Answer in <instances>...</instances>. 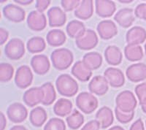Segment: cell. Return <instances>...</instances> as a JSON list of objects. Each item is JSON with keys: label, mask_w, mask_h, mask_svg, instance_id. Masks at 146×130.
<instances>
[{"label": "cell", "mask_w": 146, "mask_h": 130, "mask_svg": "<svg viewBox=\"0 0 146 130\" xmlns=\"http://www.w3.org/2000/svg\"><path fill=\"white\" fill-rule=\"evenodd\" d=\"M96 13L102 18L111 17L116 10L115 4L110 0H96L95 1Z\"/></svg>", "instance_id": "19"}, {"label": "cell", "mask_w": 146, "mask_h": 130, "mask_svg": "<svg viewBox=\"0 0 146 130\" xmlns=\"http://www.w3.org/2000/svg\"><path fill=\"white\" fill-rule=\"evenodd\" d=\"M10 130H28L25 127L21 125H15L12 127Z\"/></svg>", "instance_id": "46"}, {"label": "cell", "mask_w": 146, "mask_h": 130, "mask_svg": "<svg viewBox=\"0 0 146 130\" xmlns=\"http://www.w3.org/2000/svg\"><path fill=\"white\" fill-rule=\"evenodd\" d=\"M7 124V120L5 118V115L2 112L0 113V130H5Z\"/></svg>", "instance_id": "44"}, {"label": "cell", "mask_w": 146, "mask_h": 130, "mask_svg": "<svg viewBox=\"0 0 146 130\" xmlns=\"http://www.w3.org/2000/svg\"><path fill=\"white\" fill-rule=\"evenodd\" d=\"M33 73L27 65H22L18 67L15 75V83L16 86L25 89L32 84Z\"/></svg>", "instance_id": "6"}, {"label": "cell", "mask_w": 146, "mask_h": 130, "mask_svg": "<svg viewBox=\"0 0 146 130\" xmlns=\"http://www.w3.org/2000/svg\"><path fill=\"white\" fill-rule=\"evenodd\" d=\"M44 99V91L42 87H33L26 91L23 94L24 103L30 107L42 103Z\"/></svg>", "instance_id": "10"}, {"label": "cell", "mask_w": 146, "mask_h": 130, "mask_svg": "<svg viewBox=\"0 0 146 130\" xmlns=\"http://www.w3.org/2000/svg\"><path fill=\"white\" fill-rule=\"evenodd\" d=\"M48 23L50 27H60L64 25L66 21V15L59 7H53L48 11Z\"/></svg>", "instance_id": "17"}, {"label": "cell", "mask_w": 146, "mask_h": 130, "mask_svg": "<svg viewBox=\"0 0 146 130\" xmlns=\"http://www.w3.org/2000/svg\"><path fill=\"white\" fill-rule=\"evenodd\" d=\"M141 107H142V110H143V111L145 113H146V105H141Z\"/></svg>", "instance_id": "48"}, {"label": "cell", "mask_w": 146, "mask_h": 130, "mask_svg": "<svg viewBox=\"0 0 146 130\" xmlns=\"http://www.w3.org/2000/svg\"><path fill=\"white\" fill-rule=\"evenodd\" d=\"M15 2L18 4H20L22 5H28L32 4L33 2L32 0H15Z\"/></svg>", "instance_id": "45"}, {"label": "cell", "mask_w": 146, "mask_h": 130, "mask_svg": "<svg viewBox=\"0 0 146 130\" xmlns=\"http://www.w3.org/2000/svg\"><path fill=\"white\" fill-rule=\"evenodd\" d=\"M27 25L29 28L35 32L44 30L47 26V19L43 13L34 10L27 17Z\"/></svg>", "instance_id": "9"}, {"label": "cell", "mask_w": 146, "mask_h": 130, "mask_svg": "<svg viewBox=\"0 0 146 130\" xmlns=\"http://www.w3.org/2000/svg\"><path fill=\"white\" fill-rule=\"evenodd\" d=\"M126 40L128 45H139L146 40V30L141 27H134L126 32Z\"/></svg>", "instance_id": "18"}, {"label": "cell", "mask_w": 146, "mask_h": 130, "mask_svg": "<svg viewBox=\"0 0 146 130\" xmlns=\"http://www.w3.org/2000/svg\"><path fill=\"white\" fill-rule=\"evenodd\" d=\"M46 40L48 45L50 46H61L66 42V34L62 30L53 29L48 32L46 36Z\"/></svg>", "instance_id": "26"}, {"label": "cell", "mask_w": 146, "mask_h": 130, "mask_svg": "<svg viewBox=\"0 0 146 130\" xmlns=\"http://www.w3.org/2000/svg\"><path fill=\"white\" fill-rule=\"evenodd\" d=\"M66 123L70 129L76 130L80 128L84 123V117L78 110H74L66 119Z\"/></svg>", "instance_id": "32"}, {"label": "cell", "mask_w": 146, "mask_h": 130, "mask_svg": "<svg viewBox=\"0 0 146 130\" xmlns=\"http://www.w3.org/2000/svg\"><path fill=\"white\" fill-rule=\"evenodd\" d=\"M56 87L58 93L66 97L75 96L78 92V84L70 75L62 74L56 80Z\"/></svg>", "instance_id": "1"}, {"label": "cell", "mask_w": 146, "mask_h": 130, "mask_svg": "<svg viewBox=\"0 0 146 130\" xmlns=\"http://www.w3.org/2000/svg\"><path fill=\"white\" fill-rule=\"evenodd\" d=\"M82 61L91 70H97L102 64V56L97 52H90L85 54Z\"/></svg>", "instance_id": "29"}, {"label": "cell", "mask_w": 146, "mask_h": 130, "mask_svg": "<svg viewBox=\"0 0 146 130\" xmlns=\"http://www.w3.org/2000/svg\"><path fill=\"white\" fill-rule=\"evenodd\" d=\"M96 119L101 124L102 129H106L113 124L114 121L113 111L109 107H102L96 113Z\"/></svg>", "instance_id": "24"}, {"label": "cell", "mask_w": 146, "mask_h": 130, "mask_svg": "<svg viewBox=\"0 0 146 130\" xmlns=\"http://www.w3.org/2000/svg\"><path fill=\"white\" fill-rule=\"evenodd\" d=\"M145 125H146V122H145Z\"/></svg>", "instance_id": "52"}, {"label": "cell", "mask_w": 146, "mask_h": 130, "mask_svg": "<svg viewBox=\"0 0 146 130\" xmlns=\"http://www.w3.org/2000/svg\"><path fill=\"white\" fill-rule=\"evenodd\" d=\"M115 114L117 120L121 123H127L131 121L135 116V111L130 112V113H126V112L121 111V110L115 107Z\"/></svg>", "instance_id": "36"}, {"label": "cell", "mask_w": 146, "mask_h": 130, "mask_svg": "<svg viewBox=\"0 0 146 130\" xmlns=\"http://www.w3.org/2000/svg\"><path fill=\"white\" fill-rule=\"evenodd\" d=\"M14 68L9 63L0 64V80L2 83L8 82L13 78Z\"/></svg>", "instance_id": "34"}, {"label": "cell", "mask_w": 146, "mask_h": 130, "mask_svg": "<svg viewBox=\"0 0 146 130\" xmlns=\"http://www.w3.org/2000/svg\"><path fill=\"white\" fill-rule=\"evenodd\" d=\"M50 60L55 69L64 70L68 69L74 60L72 52L67 48L56 49L51 53Z\"/></svg>", "instance_id": "2"}, {"label": "cell", "mask_w": 146, "mask_h": 130, "mask_svg": "<svg viewBox=\"0 0 146 130\" xmlns=\"http://www.w3.org/2000/svg\"><path fill=\"white\" fill-rule=\"evenodd\" d=\"M100 127H101V124L96 119V120L90 121L88 123H86L82 127L81 130H100Z\"/></svg>", "instance_id": "41"}, {"label": "cell", "mask_w": 146, "mask_h": 130, "mask_svg": "<svg viewBox=\"0 0 146 130\" xmlns=\"http://www.w3.org/2000/svg\"><path fill=\"white\" fill-rule=\"evenodd\" d=\"M76 106L86 114L92 113L98 107V99L93 94L81 92L77 96L75 99Z\"/></svg>", "instance_id": "3"}, {"label": "cell", "mask_w": 146, "mask_h": 130, "mask_svg": "<svg viewBox=\"0 0 146 130\" xmlns=\"http://www.w3.org/2000/svg\"><path fill=\"white\" fill-rule=\"evenodd\" d=\"M120 2H121V3H131V2H132V1H119Z\"/></svg>", "instance_id": "49"}, {"label": "cell", "mask_w": 146, "mask_h": 130, "mask_svg": "<svg viewBox=\"0 0 146 130\" xmlns=\"http://www.w3.org/2000/svg\"><path fill=\"white\" fill-rule=\"evenodd\" d=\"M104 75L108 80L110 85L113 88H120L124 85V75L119 69L109 67L105 71Z\"/></svg>", "instance_id": "16"}, {"label": "cell", "mask_w": 146, "mask_h": 130, "mask_svg": "<svg viewBox=\"0 0 146 130\" xmlns=\"http://www.w3.org/2000/svg\"><path fill=\"white\" fill-rule=\"evenodd\" d=\"M108 130H125L124 129H123L120 126H114V127H111L110 129H109Z\"/></svg>", "instance_id": "47"}, {"label": "cell", "mask_w": 146, "mask_h": 130, "mask_svg": "<svg viewBox=\"0 0 146 130\" xmlns=\"http://www.w3.org/2000/svg\"><path fill=\"white\" fill-rule=\"evenodd\" d=\"M145 55H146V43L145 44Z\"/></svg>", "instance_id": "50"}, {"label": "cell", "mask_w": 146, "mask_h": 130, "mask_svg": "<svg viewBox=\"0 0 146 130\" xmlns=\"http://www.w3.org/2000/svg\"><path fill=\"white\" fill-rule=\"evenodd\" d=\"M47 118H48V115L43 107H35L30 112V122L35 127H42L47 121Z\"/></svg>", "instance_id": "25"}, {"label": "cell", "mask_w": 146, "mask_h": 130, "mask_svg": "<svg viewBox=\"0 0 146 130\" xmlns=\"http://www.w3.org/2000/svg\"><path fill=\"white\" fill-rule=\"evenodd\" d=\"M71 72L73 76L82 82L89 80L92 75V70L88 69L83 61H78L75 62L72 67Z\"/></svg>", "instance_id": "21"}, {"label": "cell", "mask_w": 146, "mask_h": 130, "mask_svg": "<svg viewBox=\"0 0 146 130\" xmlns=\"http://www.w3.org/2000/svg\"><path fill=\"white\" fill-rule=\"evenodd\" d=\"M146 14V3H142L138 5L135 10V15L138 19L145 20Z\"/></svg>", "instance_id": "39"}, {"label": "cell", "mask_w": 146, "mask_h": 130, "mask_svg": "<svg viewBox=\"0 0 146 130\" xmlns=\"http://www.w3.org/2000/svg\"><path fill=\"white\" fill-rule=\"evenodd\" d=\"M72 106L71 101L67 99H59L53 106V112L58 116L64 117L71 113Z\"/></svg>", "instance_id": "28"}, {"label": "cell", "mask_w": 146, "mask_h": 130, "mask_svg": "<svg viewBox=\"0 0 146 130\" xmlns=\"http://www.w3.org/2000/svg\"><path fill=\"white\" fill-rule=\"evenodd\" d=\"M44 130H66V125L62 119L53 118L47 122Z\"/></svg>", "instance_id": "35"}, {"label": "cell", "mask_w": 146, "mask_h": 130, "mask_svg": "<svg viewBox=\"0 0 146 130\" xmlns=\"http://www.w3.org/2000/svg\"><path fill=\"white\" fill-rule=\"evenodd\" d=\"M41 87L44 91V99L42 104L46 106L52 105L56 98V93L53 84L50 82H47Z\"/></svg>", "instance_id": "33"}, {"label": "cell", "mask_w": 146, "mask_h": 130, "mask_svg": "<svg viewBox=\"0 0 146 130\" xmlns=\"http://www.w3.org/2000/svg\"><path fill=\"white\" fill-rule=\"evenodd\" d=\"M80 2L79 0H62L61 2L62 7L66 12H70L73 10H76L80 5Z\"/></svg>", "instance_id": "38"}, {"label": "cell", "mask_w": 146, "mask_h": 130, "mask_svg": "<svg viewBox=\"0 0 146 130\" xmlns=\"http://www.w3.org/2000/svg\"><path fill=\"white\" fill-rule=\"evenodd\" d=\"M66 33L71 38H78L86 32V29L84 23L78 20H73L69 22L66 27Z\"/></svg>", "instance_id": "27"}, {"label": "cell", "mask_w": 146, "mask_h": 130, "mask_svg": "<svg viewBox=\"0 0 146 130\" xmlns=\"http://www.w3.org/2000/svg\"><path fill=\"white\" fill-rule=\"evenodd\" d=\"M9 37L8 31L4 28H0V45H2L6 42Z\"/></svg>", "instance_id": "42"}, {"label": "cell", "mask_w": 146, "mask_h": 130, "mask_svg": "<svg viewBox=\"0 0 146 130\" xmlns=\"http://www.w3.org/2000/svg\"><path fill=\"white\" fill-rule=\"evenodd\" d=\"M94 13V2L92 0H83L75 10V16L80 20H88Z\"/></svg>", "instance_id": "22"}, {"label": "cell", "mask_w": 146, "mask_h": 130, "mask_svg": "<svg viewBox=\"0 0 146 130\" xmlns=\"http://www.w3.org/2000/svg\"><path fill=\"white\" fill-rule=\"evenodd\" d=\"M115 104L116 107L121 111L130 113L135 111L137 102L135 94L131 91L126 90L118 94L115 99Z\"/></svg>", "instance_id": "4"}, {"label": "cell", "mask_w": 146, "mask_h": 130, "mask_svg": "<svg viewBox=\"0 0 146 130\" xmlns=\"http://www.w3.org/2000/svg\"><path fill=\"white\" fill-rule=\"evenodd\" d=\"M7 115L10 121L15 123H22L27 119L28 110L23 104L15 102L7 107Z\"/></svg>", "instance_id": "8"}, {"label": "cell", "mask_w": 146, "mask_h": 130, "mask_svg": "<svg viewBox=\"0 0 146 130\" xmlns=\"http://www.w3.org/2000/svg\"><path fill=\"white\" fill-rule=\"evenodd\" d=\"M135 94L140 105H146V83L140 84L135 87Z\"/></svg>", "instance_id": "37"}, {"label": "cell", "mask_w": 146, "mask_h": 130, "mask_svg": "<svg viewBox=\"0 0 146 130\" xmlns=\"http://www.w3.org/2000/svg\"><path fill=\"white\" fill-rule=\"evenodd\" d=\"M96 30L100 35V37L102 40H110L117 35L118 29L115 23L110 20L102 21L98 23Z\"/></svg>", "instance_id": "12"}, {"label": "cell", "mask_w": 146, "mask_h": 130, "mask_svg": "<svg viewBox=\"0 0 146 130\" xmlns=\"http://www.w3.org/2000/svg\"><path fill=\"white\" fill-rule=\"evenodd\" d=\"M5 54L11 60H18L25 54V45L21 39L13 38L6 44Z\"/></svg>", "instance_id": "5"}, {"label": "cell", "mask_w": 146, "mask_h": 130, "mask_svg": "<svg viewBox=\"0 0 146 130\" xmlns=\"http://www.w3.org/2000/svg\"><path fill=\"white\" fill-rule=\"evenodd\" d=\"M50 0H37L36 1L35 4V7L36 8V10L40 13H43L44 11L47 10L50 5Z\"/></svg>", "instance_id": "40"}, {"label": "cell", "mask_w": 146, "mask_h": 130, "mask_svg": "<svg viewBox=\"0 0 146 130\" xmlns=\"http://www.w3.org/2000/svg\"><path fill=\"white\" fill-rule=\"evenodd\" d=\"M124 55L130 62H137L143 58V50L140 45H127L124 48Z\"/></svg>", "instance_id": "30"}, {"label": "cell", "mask_w": 146, "mask_h": 130, "mask_svg": "<svg viewBox=\"0 0 146 130\" xmlns=\"http://www.w3.org/2000/svg\"><path fill=\"white\" fill-rule=\"evenodd\" d=\"M98 36L96 32L92 29H86L82 36L75 39V44L80 50H89L94 48L98 44Z\"/></svg>", "instance_id": "7"}, {"label": "cell", "mask_w": 146, "mask_h": 130, "mask_svg": "<svg viewBox=\"0 0 146 130\" xmlns=\"http://www.w3.org/2000/svg\"><path fill=\"white\" fill-rule=\"evenodd\" d=\"M129 130H145L144 123L142 119H139L131 124Z\"/></svg>", "instance_id": "43"}, {"label": "cell", "mask_w": 146, "mask_h": 130, "mask_svg": "<svg viewBox=\"0 0 146 130\" xmlns=\"http://www.w3.org/2000/svg\"><path fill=\"white\" fill-rule=\"evenodd\" d=\"M145 21H146V14H145Z\"/></svg>", "instance_id": "51"}, {"label": "cell", "mask_w": 146, "mask_h": 130, "mask_svg": "<svg viewBox=\"0 0 146 130\" xmlns=\"http://www.w3.org/2000/svg\"><path fill=\"white\" fill-rule=\"evenodd\" d=\"M31 67L37 75H45L50 70V61L44 54L35 55L31 59Z\"/></svg>", "instance_id": "15"}, {"label": "cell", "mask_w": 146, "mask_h": 130, "mask_svg": "<svg viewBox=\"0 0 146 130\" xmlns=\"http://www.w3.org/2000/svg\"><path fill=\"white\" fill-rule=\"evenodd\" d=\"M127 78L131 82L138 83L146 79V64L137 63L130 65L126 70Z\"/></svg>", "instance_id": "14"}, {"label": "cell", "mask_w": 146, "mask_h": 130, "mask_svg": "<svg viewBox=\"0 0 146 130\" xmlns=\"http://www.w3.org/2000/svg\"><path fill=\"white\" fill-rule=\"evenodd\" d=\"M109 83L105 76L96 75L91 79L88 84V90L91 94L97 96H102L108 92Z\"/></svg>", "instance_id": "13"}, {"label": "cell", "mask_w": 146, "mask_h": 130, "mask_svg": "<svg viewBox=\"0 0 146 130\" xmlns=\"http://www.w3.org/2000/svg\"><path fill=\"white\" fill-rule=\"evenodd\" d=\"M46 48V42L41 37H34L28 40L27 48L31 54H37L43 51Z\"/></svg>", "instance_id": "31"}, {"label": "cell", "mask_w": 146, "mask_h": 130, "mask_svg": "<svg viewBox=\"0 0 146 130\" xmlns=\"http://www.w3.org/2000/svg\"><path fill=\"white\" fill-rule=\"evenodd\" d=\"M2 13L6 19L14 23H20L25 19V10L15 5L10 4L4 7Z\"/></svg>", "instance_id": "11"}, {"label": "cell", "mask_w": 146, "mask_h": 130, "mask_svg": "<svg viewBox=\"0 0 146 130\" xmlns=\"http://www.w3.org/2000/svg\"><path fill=\"white\" fill-rule=\"evenodd\" d=\"M114 20L123 28H129L135 21L134 10L131 8H123L115 13Z\"/></svg>", "instance_id": "20"}, {"label": "cell", "mask_w": 146, "mask_h": 130, "mask_svg": "<svg viewBox=\"0 0 146 130\" xmlns=\"http://www.w3.org/2000/svg\"><path fill=\"white\" fill-rule=\"evenodd\" d=\"M105 58L108 64L112 66L119 65L122 62V52L115 45H110L105 50Z\"/></svg>", "instance_id": "23"}]
</instances>
